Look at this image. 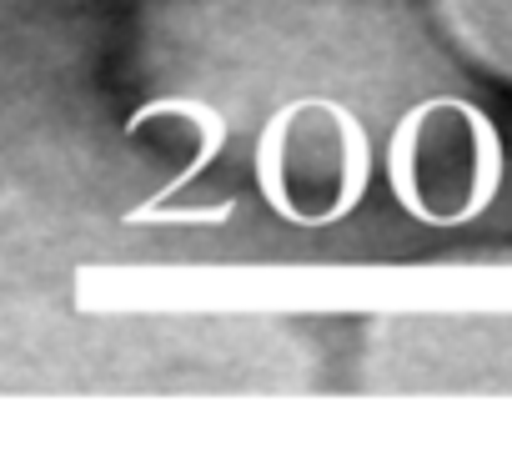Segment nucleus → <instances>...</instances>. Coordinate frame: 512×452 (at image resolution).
I'll list each match as a JSON object with an SVG mask.
<instances>
[{"instance_id": "nucleus-1", "label": "nucleus", "mask_w": 512, "mask_h": 452, "mask_svg": "<svg viewBox=\"0 0 512 452\" xmlns=\"http://www.w3.org/2000/svg\"><path fill=\"white\" fill-rule=\"evenodd\" d=\"M357 121L332 106V101H302L287 121L272 126L262 161H282L277 171L267 166V191L272 201L297 216H337L367 181V151H362Z\"/></svg>"}, {"instance_id": "nucleus-2", "label": "nucleus", "mask_w": 512, "mask_h": 452, "mask_svg": "<svg viewBox=\"0 0 512 452\" xmlns=\"http://www.w3.org/2000/svg\"><path fill=\"white\" fill-rule=\"evenodd\" d=\"M447 46L512 86V0H427Z\"/></svg>"}]
</instances>
